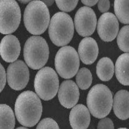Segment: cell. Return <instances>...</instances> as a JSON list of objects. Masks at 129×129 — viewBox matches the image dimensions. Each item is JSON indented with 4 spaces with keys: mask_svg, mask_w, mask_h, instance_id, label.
Wrapping results in <instances>:
<instances>
[{
    "mask_svg": "<svg viewBox=\"0 0 129 129\" xmlns=\"http://www.w3.org/2000/svg\"><path fill=\"white\" fill-rule=\"evenodd\" d=\"M42 110L41 100L33 91H24L16 101V116L18 121L24 126L31 127L35 125L41 118Z\"/></svg>",
    "mask_w": 129,
    "mask_h": 129,
    "instance_id": "6da1fadb",
    "label": "cell"
},
{
    "mask_svg": "<svg viewBox=\"0 0 129 129\" xmlns=\"http://www.w3.org/2000/svg\"><path fill=\"white\" fill-rule=\"evenodd\" d=\"M50 22L47 6L40 1L30 2L24 13V23L27 30L33 35H40L47 29Z\"/></svg>",
    "mask_w": 129,
    "mask_h": 129,
    "instance_id": "7a4b0ae2",
    "label": "cell"
},
{
    "mask_svg": "<svg viewBox=\"0 0 129 129\" xmlns=\"http://www.w3.org/2000/svg\"><path fill=\"white\" fill-rule=\"evenodd\" d=\"M113 95L106 85L97 84L88 92L87 104L89 111L96 118H102L111 111L113 106Z\"/></svg>",
    "mask_w": 129,
    "mask_h": 129,
    "instance_id": "3957f363",
    "label": "cell"
},
{
    "mask_svg": "<svg viewBox=\"0 0 129 129\" xmlns=\"http://www.w3.org/2000/svg\"><path fill=\"white\" fill-rule=\"evenodd\" d=\"M74 25L70 16L64 12H58L51 18L48 34L53 44L58 47L67 45L72 40Z\"/></svg>",
    "mask_w": 129,
    "mask_h": 129,
    "instance_id": "277c9868",
    "label": "cell"
},
{
    "mask_svg": "<svg viewBox=\"0 0 129 129\" xmlns=\"http://www.w3.org/2000/svg\"><path fill=\"white\" fill-rule=\"evenodd\" d=\"M49 54L47 42L41 36H31L25 44L24 59L28 66L34 70L40 69L45 65Z\"/></svg>",
    "mask_w": 129,
    "mask_h": 129,
    "instance_id": "5b68a950",
    "label": "cell"
},
{
    "mask_svg": "<svg viewBox=\"0 0 129 129\" xmlns=\"http://www.w3.org/2000/svg\"><path fill=\"white\" fill-rule=\"evenodd\" d=\"M34 86L37 95L42 100H51L59 89V77L52 68L49 67L43 68L35 76Z\"/></svg>",
    "mask_w": 129,
    "mask_h": 129,
    "instance_id": "8992f818",
    "label": "cell"
},
{
    "mask_svg": "<svg viewBox=\"0 0 129 129\" xmlns=\"http://www.w3.org/2000/svg\"><path fill=\"white\" fill-rule=\"evenodd\" d=\"M80 65L79 56L74 47L65 46L60 48L55 58L57 73L62 78L69 79L77 73Z\"/></svg>",
    "mask_w": 129,
    "mask_h": 129,
    "instance_id": "52a82bcc",
    "label": "cell"
},
{
    "mask_svg": "<svg viewBox=\"0 0 129 129\" xmlns=\"http://www.w3.org/2000/svg\"><path fill=\"white\" fill-rule=\"evenodd\" d=\"M21 11L14 0L0 1V33L8 35L15 32L21 20Z\"/></svg>",
    "mask_w": 129,
    "mask_h": 129,
    "instance_id": "ba28073f",
    "label": "cell"
},
{
    "mask_svg": "<svg viewBox=\"0 0 129 129\" xmlns=\"http://www.w3.org/2000/svg\"><path fill=\"white\" fill-rule=\"evenodd\" d=\"M29 69L23 61L18 60L9 65L7 70V80L9 86L16 90L25 88L29 81Z\"/></svg>",
    "mask_w": 129,
    "mask_h": 129,
    "instance_id": "9c48e42d",
    "label": "cell"
},
{
    "mask_svg": "<svg viewBox=\"0 0 129 129\" xmlns=\"http://www.w3.org/2000/svg\"><path fill=\"white\" fill-rule=\"evenodd\" d=\"M97 18L94 11L87 6L79 8L75 17V25L79 35L87 37L92 35L95 30Z\"/></svg>",
    "mask_w": 129,
    "mask_h": 129,
    "instance_id": "30bf717a",
    "label": "cell"
},
{
    "mask_svg": "<svg viewBox=\"0 0 129 129\" xmlns=\"http://www.w3.org/2000/svg\"><path fill=\"white\" fill-rule=\"evenodd\" d=\"M119 30L117 18L112 13L103 14L99 18L97 24V31L102 40L111 42L117 37Z\"/></svg>",
    "mask_w": 129,
    "mask_h": 129,
    "instance_id": "8fae6325",
    "label": "cell"
},
{
    "mask_svg": "<svg viewBox=\"0 0 129 129\" xmlns=\"http://www.w3.org/2000/svg\"><path fill=\"white\" fill-rule=\"evenodd\" d=\"M79 95L78 87L72 80H65L60 85L58 91L59 101L66 108H71L76 106Z\"/></svg>",
    "mask_w": 129,
    "mask_h": 129,
    "instance_id": "7c38bea8",
    "label": "cell"
},
{
    "mask_svg": "<svg viewBox=\"0 0 129 129\" xmlns=\"http://www.w3.org/2000/svg\"><path fill=\"white\" fill-rule=\"evenodd\" d=\"M20 50L19 41L14 35H6L0 43L1 56L7 62L15 61L20 55Z\"/></svg>",
    "mask_w": 129,
    "mask_h": 129,
    "instance_id": "4fadbf2b",
    "label": "cell"
},
{
    "mask_svg": "<svg viewBox=\"0 0 129 129\" xmlns=\"http://www.w3.org/2000/svg\"><path fill=\"white\" fill-rule=\"evenodd\" d=\"M78 51L79 58L84 64H91L97 58L99 48L93 38L86 37L80 42Z\"/></svg>",
    "mask_w": 129,
    "mask_h": 129,
    "instance_id": "5bb4252c",
    "label": "cell"
},
{
    "mask_svg": "<svg viewBox=\"0 0 129 129\" xmlns=\"http://www.w3.org/2000/svg\"><path fill=\"white\" fill-rule=\"evenodd\" d=\"M69 121L73 129H87L90 122L88 109L82 104L74 106L70 113Z\"/></svg>",
    "mask_w": 129,
    "mask_h": 129,
    "instance_id": "9a60e30c",
    "label": "cell"
},
{
    "mask_svg": "<svg viewBox=\"0 0 129 129\" xmlns=\"http://www.w3.org/2000/svg\"><path fill=\"white\" fill-rule=\"evenodd\" d=\"M129 92L121 90L115 94L114 98L113 110L118 118L126 120L129 118Z\"/></svg>",
    "mask_w": 129,
    "mask_h": 129,
    "instance_id": "2e32d148",
    "label": "cell"
},
{
    "mask_svg": "<svg viewBox=\"0 0 129 129\" xmlns=\"http://www.w3.org/2000/svg\"><path fill=\"white\" fill-rule=\"evenodd\" d=\"M115 73L119 82L124 86L129 85V53L123 54L117 58Z\"/></svg>",
    "mask_w": 129,
    "mask_h": 129,
    "instance_id": "e0dca14e",
    "label": "cell"
},
{
    "mask_svg": "<svg viewBox=\"0 0 129 129\" xmlns=\"http://www.w3.org/2000/svg\"><path fill=\"white\" fill-rule=\"evenodd\" d=\"M96 73L102 81L110 80L114 73V65L111 59L108 57L100 59L96 66Z\"/></svg>",
    "mask_w": 129,
    "mask_h": 129,
    "instance_id": "ac0fdd59",
    "label": "cell"
},
{
    "mask_svg": "<svg viewBox=\"0 0 129 129\" xmlns=\"http://www.w3.org/2000/svg\"><path fill=\"white\" fill-rule=\"evenodd\" d=\"M15 125V118L11 108L0 104V129H14Z\"/></svg>",
    "mask_w": 129,
    "mask_h": 129,
    "instance_id": "d6986e66",
    "label": "cell"
},
{
    "mask_svg": "<svg viewBox=\"0 0 129 129\" xmlns=\"http://www.w3.org/2000/svg\"><path fill=\"white\" fill-rule=\"evenodd\" d=\"M129 3L128 0L115 1L114 11L116 16L120 22L129 24Z\"/></svg>",
    "mask_w": 129,
    "mask_h": 129,
    "instance_id": "ffe728a7",
    "label": "cell"
},
{
    "mask_svg": "<svg viewBox=\"0 0 129 129\" xmlns=\"http://www.w3.org/2000/svg\"><path fill=\"white\" fill-rule=\"evenodd\" d=\"M92 81L90 71L86 68H82L76 73V82L77 87L83 90L89 88Z\"/></svg>",
    "mask_w": 129,
    "mask_h": 129,
    "instance_id": "44dd1931",
    "label": "cell"
},
{
    "mask_svg": "<svg viewBox=\"0 0 129 129\" xmlns=\"http://www.w3.org/2000/svg\"><path fill=\"white\" fill-rule=\"evenodd\" d=\"M129 25L123 27L120 30L117 37L119 48L125 53L129 52Z\"/></svg>",
    "mask_w": 129,
    "mask_h": 129,
    "instance_id": "7402d4cb",
    "label": "cell"
},
{
    "mask_svg": "<svg viewBox=\"0 0 129 129\" xmlns=\"http://www.w3.org/2000/svg\"><path fill=\"white\" fill-rule=\"evenodd\" d=\"M78 3V1H56V3L59 9L63 12L73 10Z\"/></svg>",
    "mask_w": 129,
    "mask_h": 129,
    "instance_id": "603a6c76",
    "label": "cell"
},
{
    "mask_svg": "<svg viewBox=\"0 0 129 129\" xmlns=\"http://www.w3.org/2000/svg\"><path fill=\"white\" fill-rule=\"evenodd\" d=\"M36 129H59L57 123L51 118H45L38 124Z\"/></svg>",
    "mask_w": 129,
    "mask_h": 129,
    "instance_id": "cb8c5ba5",
    "label": "cell"
},
{
    "mask_svg": "<svg viewBox=\"0 0 129 129\" xmlns=\"http://www.w3.org/2000/svg\"><path fill=\"white\" fill-rule=\"evenodd\" d=\"M97 129H114V124L110 118H104L98 124Z\"/></svg>",
    "mask_w": 129,
    "mask_h": 129,
    "instance_id": "d4e9b609",
    "label": "cell"
},
{
    "mask_svg": "<svg viewBox=\"0 0 129 129\" xmlns=\"http://www.w3.org/2000/svg\"><path fill=\"white\" fill-rule=\"evenodd\" d=\"M6 83V74L3 66L0 63V92L5 88Z\"/></svg>",
    "mask_w": 129,
    "mask_h": 129,
    "instance_id": "484cf974",
    "label": "cell"
},
{
    "mask_svg": "<svg viewBox=\"0 0 129 129\" xmlns=\"http://www.w3.org/2000/svg\"><path fill=\"white\" fill-rule=\"evenodd\" d=\"M97 3L98 9L102 13H105L108 11L110 8V3L109 1H99Z\"/></svg>",
    "mask_w": 129,
    "mask_h": 129,
    "instance_id": "4316f807",
    "label": "cell"
},
{
    "mask_svg": "<svg viewBox=\"0 0 129 129\" xmlns=\"http://www.w3.org/2000/svg\"><path fill=\"white\" fill-rule=\"evenodd\" d=\"M98 1H82L81 2L85 6H94L97 3Z\"/></svg>",
    "mask_w": 129,
    "mask_h": 129,
    "instance_id": "83f0119b",
    "label": "cell"
},
{
    "mask_svg": "<svg viewBox=\"0 0 129 129\" xmlns=\"http://www.w3.org/2000/svg\"><path fill=\"white\" fill-rule=\"evenodd\" d=\"M47 6H51L52 4H53V3H54V1H42Z\"/></svg>",
    "mask_w": 129,
    "mask_h": 129,
    "instance_id": "f1b7e54d",
    "label": "cell"
},
{
    "mask_svg": "<svg viewBox=\"0 0 129 129\" xmlns=\"http://www.w3.org/2000/svg\"><path fill=\"white\" fill-rule=\"evenodd\" d=\"M16 129H28L26 128H25V127H18V128H17Z\"/></svg>",
    "mask_w": 129,
    "mask_h": 129,
    "instance_id": "f546056e",
    "label": "cell"
},
{
    "mask_svg": "<svg viewBox=\"0 0 129 129\" xmlns=\"http://www.w3.org/2000/svg\"><path fill=\"white\" fill-rule=\"evenodd\" d=\"M20 2L23 3H29V2H30V1H20Z\"/></svg>",
    "mask_w": 129,
    "mask_h": 129,
    "instance_id": "4dcf8cb0",
    "label": "cell"
},
{
    "mask_svg": "<svg viewBox=\"0 0 129 129\" xmlns=\"http://www.w3.org/2000/svg\"><path fill=\"white\" fill-rule=\"evenodd\" d=\"M118 129H128L127 128H119Z\"/></svg>",
    "mask_w": 129,
    "mask_h": 129,
    "instance_id": "1f68e13d",
    "label": "cell"
}]
</instances>
